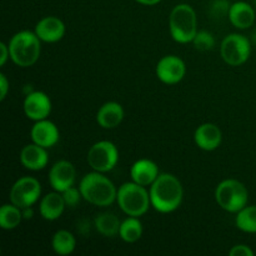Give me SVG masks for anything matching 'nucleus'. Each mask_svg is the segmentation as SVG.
<instances>
[{
    "label": "nucleus",
    "instance_id": "nucleus-17",
    "mask_svg": "<svg viewBox=\"0 0 256 256\" xmlns=\"http://www.w3.org/2000/svg\"><path fill=\"white\" fill-rule=\"evenodd\" d=\"M160 175L159 166L150 159H139L130 168V176L136 184L142 186H152V182Z\"/></svg>",
    "mask_w": 256,
    "mask_h": 256
},
{
    "label": "nucleus",
    "instance_id": "nucleus-23",
    "mask_svg": "<svg viewBox=\"0 0 256 256\" xmlns=\"http://www.w3.org/2000/svg\"><path fill=\"white\" fill-rule=\"evenodd\" d=\"M119 236L128 244H134L142 236V224L139 218L128 216L120 225Z\"/></svg>",
    "mask_w": 256,
    "mask_h": 256
},
{
    "label": "nucleus",
    "instance_id": "nucleus-5",
    "mask_svg": "<svg viewBox=\"0 0 256 256\" xmlns=\"http://www.w3.org/2000/svg\"><path fill=\"white\" fill-rule=\"evenodd\" d=\"M116 202L125 215L136 218L146 214L152 205L150 192L146 190V186L136 184L132 180L124 182L118 189Z\"/></svg>",
    "mask_w": 256,
    "mask_h": 256
},
{
    "label": "nucleus",
    "instance_id": "nucleus-26",
    "mask_svg": "<svg viewBox=\"0 0 256 256\" xmlns=\"http://www.w3.org/2000/svg\"><path fill=\"white\" fill-rule=\"evenodd\" d=\"M192 42L195 49L199 50V52H209V50L214 49L215 38L208 30H199Z\"/></svg>",
    "mask_w": 256,
    "mask_h": 256
},
{
    "label": "nucleus",
    "instance_id": "nucleus-4",
    "mask_svg": "<svg viewBox=\"0 0 256 256\" xmlns=\"http://www.w3.org/2000/svg\"><path fill=\"white\" fill-rule=\"evenodd\" d=\"M169 32L179 44H189L194 40L198 29V18L194 8L189 4H178L169 15Z\"/></svg>",
    "mask_w": 256,
    "mask_h": 256
},
{
    "label": "nucleus",
    "instance_id": "nucleus-31",
    "mask_svg": "<svg viewBox=\"0 0 256 256\" xmlns=\"http://www.w3.org/2000/svg\"><path fill=\"white\" fill-rule=\"evenodd\" d=\"M0 50H2V55H0V66H4L6 64L8 60L10 59V52L9 45L5 42H0Z\"/></svg>",
    "mask_w": 256,
    "mask_h": 256
},
{
    "label": "nucleus",
    "instance_id": "nucleus-27",
    "mask_svg": "<svg viewBox=\"0 0 256 256\" xmlns=\"http://www.w3.org/2000/svg\"><path fill=\"white\" fill-rule=\"evenodd\" d=\"M62 196H64L65 204L69 208H75L78 206V204L80 202V200L82 199V192H80L79 188L72 186L69 189H66L65 192H62Z\"/></svg>",
    "mask_w": 256,
    "mask_h": 256
},
{
    "label": "nucleus",
    "instance_id": "nucleus-11",
    "mask_svg": "<svg viewBox=\"0 0 256 256\" xmlns=\"http://www.w3.org/2000/svg\"><path fill=\"white\" fill-rule=\"evenodd\" d=\"M22 109H24L25 116L32 122L48 119L52 109V100L49 95L45 94L44 92L32 90L25 95Z\"/></svg>",
    "mask_w": 256,
    "mask_h": 256
},
{
    "label": "nucleus",
    "instance_id": "nucleus-19",
    "mask_svg": "<svg viewBox=\"0 0 256 256\" xmlns=\"http://www.w3.org/2000/svg\"><path fill=\"white\" fill-rule=\"evenodd\" d=\"M65 208H66V204H65L62 194L54 190L52 192H48L45 196L42 198L39 204V212L42 219L48 220V222H55L62 216Z\"/></svg>",
    "mask_w": 256,
    "mask_h": 256
},
{
    "label": "nucleus",
    "instance_id": "nucleus-14",
    "mask_svg": "<svg viewBox=\"0 0 256 256\" xmlns=\"http://www.w3.org/2000/svg\"><path fill=\"white\" fill-rule=\"evenodd\" d=\"M35 34L44 42H58L64 38L66 28L64 22L58 16H44L35 25Z\"/></svg>",
    "mask_w": 256,
    "mask_h": 256
},
{
    "label": "nucleus",
    "instance_id": "nucleus-33",
    "mask_svg": "<svg viewBox=\"0 0 256 256\" xmlns=\"http://www.w3.org/2000/svg\"><path fill=\"white\" fill-rule=\"evenodd\" d=\"M135 2L142 5H145V6H154V5L159 4L162 0H135Z\"/></svg>",
    "mask_w": 256,
    "mask_h": 256
},
{
    "label": "nucleus",
    "instance_id": "nucleus-18",
    "mask_svg": "<svg viewBox=\"0 0 256 256\" xmlns=\"http://www.w3.org/2000/svg\"><path fill=\"white\" fill-rule=\"evenodd\" d=\"M125 116L124 108L116 102H108L99 108L96 122L102 129H115L122 122Z\"/></svg>",
    "mask_w": 256,
    "mask_h": 256
},
{
    "label": "nucleus",
    "instance_id": "nucleus-16",
    "mask_svg": "<svg viewBox=\"0 0 256 256\" xmlns=\"http://www.w3.org/2000/svg\"><path fill=\"white\" fill-rule=\"evenodd\" d=\"M46 150L35 142L25 145L20 152V162L25 169L30 172H39L45 169L49 162V155Z\"/></svg>",
    "mask_w": 256,
    "mask_h": 256
},
{
    "label": "nucleus",
    "instance_id": "nucleus-3",
    "mask_svg": "<svg viewBox=\"0 0 256 256\" xmlns=\"http://www.w3.org/2000/svg\"><path fill=\"white\" fill-rule=\"evenodd\" d=\"M10 59L20 68L32 66L42 54V40L35 32L20 30L15 32L8 42Z\"/></svg>",
    "mask_w": 256,
    "mask_h": 256
},
{
    "label": "nucleus",
    "instance_id": "nucleus-22",
    "mask_svg": "<svg viewBox=\"0 0 256 256\" xmlns=\"http://www.w3.org/2000/svg\"><path fill=\"white\" fill-rule=\"evenodd\" d=\"M52 248L56 255L68 256L76 248V239L69 230H58L52 239Z\"/></svg>",
    "mask_w": 256,
    "mask_h": 256
},
{
    "label": "nucleus",
    "instance_id": "nucleus-34",
    "mask_svg": "<svg viewBox=\"0 0 256 256\" xmlns=\"http://www.w3.org/2000/svg\"><path fill=\"white\" fill-rule=\"evenodd\" d=\"M254 2H255V5H256V0H254Z\"/></svg>",
    "mask_w": 256,
    "mask_h": 256
},
{
    "label": "nucleus",
    "instance_id": "nucleus-6",
    "mask_svg": "<svg viewBox=\"0 0 256 256\" xmlns=\"http://www.w3.org/2000/svg\"><path fill=\"white\" fill-rule=\"evenodd\" d=\"M215 200L222 210L236 214L249 202V192L240 180L225 179L215 189Z\"/></svg>",
    "mask_w": 256,
    "mask_h": 256
},
{
    "label": "nucleus",
    "instance_id": "nucleus-2",
    "mask_svg": "<svg viewBox=\"0 0 256 256\" xmlns=\"http://www.w3.org/2000/svg\"><path fill=\"white\" fill-rule=\"evenodd\" d=\"M79 189L82 199L94 206L106 208L116 202V186L102 172L92 170V172L84 175L80 180Z\"/></svg>",
    "mask_w": 256,
    "mask_h": 256
},
{
    "label": "nucleus",
    "instance_id": "nucleus-7",
    "mask_svg": "<svg viewBox=\"0 0 256 256\" xmlns=\"http://www.w3.org/2000/svg\"><path fill=\"white\" fill-rule=\"evenodd\" d=\"M220 55L230 66H240L245 64L252 55V42L242 34H229L222 39Z\"/></svg>",
    "mask_w": 256,
    "mask_h": 256
},
{
    "label": "nucleus",
    "instance_id": "nucleus-20",
    "mask_svg": "<svg viewBox=\"0 0 256 256\" xmlns=\"http://www.w3.org/2000/svg\"><path fill=\"white\" fill-rule=\"evenodd\" d=\"M228 18L236 29L245 30L254 25L256 14L254 8L249 2H236L230 5Z\"/></svg>",
    "mask_w": 256,
    "mask_h": 256
},
{
    "label": "nucleus",
    "instance_id": "nucleus-32",
    "mask_svg": "<svg viewBox=\"0 0 256 256\" xmlns=\"http://www.w3.org/2000/svg\"><path fill=\"white\" fill-rule=\"evenodd\" d=\"M22 218H24L25 220L32 219V215H34V212H32V206L24 208V209H22Z\"/></svg>",
    "mask_w": 256,
    "mask_h": 256
},
{
    "label": "nucleus",
    "instance_id": "nucleus-12",
    "mask_svg": "<svg viewBox=\"0 0 256 256\" xmlns=\"http://www.w3.org/2000/svg\"><path fill=\"white\" fill-rule=\"evenodd\" d=\"M76 180L75 166L68 160H59L49 170V184L55 192H62L74 186Z\"/></svg>",
    "mask_w": 256,
    "mask_h": 256
},
{
    "label": "nucleus",
    "instance_id": "nucleus-8",
    "mask_svg": "<svg viewBox=\"0 0 256 256\" xmlns=\"http://www.w3.org/2000/svg\"><path fill=\"white\" fill-rule=\"evenodd\" d=\"M86 160L94 172L105 174L116 166L119 162V150L116 145L109 140H100L90 146Z\"/></svg>",
    "mask_w": 256,
    "mask_h": 256
},
{
    "label": "nucleus",
    "instance_id": "nucleus-9",
    "mask_svg": "<svg viewBox=\"0 0 256 256\" xmlns=\"http://www.w3.org/2000/svg\"><path fill=\"white\" fill-rule=\"evenodd\" d=\"M42 196V185L32 176H22L14 182L10 189V202L20 209L32 206Z\"/></svg>",
    "mask_w": 256,
    "mask_h": 256
},
{
    "label": "nucleus",
    "instance_id": "nucleus-29",
    "mask_svg": "<svg viewBox=\"0 0 256 256\" xmlns=\"http://www.w3.org/2000/svg\"><path fill=\"white\" fill-rule=\"evenodd\" d=\"M230 256H254L255 252L254 250L252 249L250 246L245 244H239V245H235L230 249L229 252Z\"/></svg>",
    "mask_w": 256,
    "mask_h": 256
},
{
    "label": "nucleus",
    "instance_id": "nucleus-13",
    "mask_svg": "<svg viewBox=\"0 0 256 256\" xmlns=\"http://www.w3.org/2000/svg\"><path fill=\"white\" fill-rule=\"evenodd\" d=\"M32 142L45 149H50L58 144L60 139V132L56 125L49 119H42L34 122V125L30 130Z\"/></svg>",
    "mask_w": 256,
    "mask_h": 256
},
{
    "label": "nucleus",
    "instance_id": "nucleus-15",
    "mask_svg": "<svg viewBox=\"0 0 256 256\" xmlns=\"http://www.w3.org/2000/svg\"><path fill=\"white\" fill-rule=\"evenodd\" d=\"M194 142L199 149L204 152H214L222 145V132L218 125L212 122H204L195 130Z\"/></svg>",
    "mask_w": 256,
    "mask_h": 256
},
{
    "label": "nucleus",
    "instance_id": "nucleus-10",
    "mask_svg": "<svg viewBox=\"0 0 256 256\" xmlns=\"http://www.w3.org/2000/svg\"><path fill=\"white\" fill-rule=\"evenodd\" d=\"M158 79L166 85H176L186 74V65L182 58L176 55H165L158 62L155 68Z\"/></svg>",
    "mask_w": 256,
    "mask_h": 256
},
{
    "label": "nucleus",
    "instance_id": "nucleus-21",
    "mask_svg": "<svg viewBox=\"0 0 256 256\" xmlns=\"http://www.w3.org/2000/svg\"><path fill=\"white\" fill-rule=\"evenodd\" d=\"M122 222L112 212H102L96 215L94 220V226L96 232L104 238H115L119 235Z\"/></svg>",
    "mask_w": 256,
    "mask_h": 256
},
{
    "label": "nucleus",
    "instance_id": "nucleus-25",
    "mask_svg": "<svg viewBox=\"0 0 256 256\" xmlns=\"http://www.w3.org/2000/svg\"><path fill=\"white\" fill-rule=\"evenodd\" d=\"M238 229L246 234H256V205H246L235 216Z\"/></svg>",
    "mask_w": 256,
    "mask_h": 256
},
{
    "label": "nucleus",
    "instance_id": "nucleus-28",
    "mask_svg": "<svg viewBox=\"0 0 256 256\" xmlns=\"http://www.w3.org/2000/svg\"><path fill=\"white\" fill-rule=\"evenodd\" d=\"M230 4L228 0H212L210 4V12L214 18H222L229 14Z\"/></svg>",
    "mask_w": 256,
    "mask_h": 256
},
{
    "label": "nucleus",
    "instance_id": "nucleus-1",
    "mask_svg": "<svg viewBox=\"0 0 256 256\" xmlns=\"http://www.w3.org/2000/svg\"><path fill=\"white\" fill-rule=\"evenodd\" d=\"M152 206L160 214H170L182 206L184 188L175 175L160 172L158 179L150 186Z\"/></svg>",
    "mask_w": 256,
    "mask_h": 256
},
{
    "label": "nucleus",
    "instance_id": "nucleus-24",
    "mask_svg": "<svg viewBox=\"0 0 256 256\" xmlns=\"http://www.w3.org/2000/svg\"><path fill=\"white\" fill-rule=\"evenodd\" d=\"M24 220L22 212L19 206L10 204H4L0 208V228L2 230H14Z\"/></svg>",
    "mask_w": 256,
    "mask_h": 256
},
{
    "label": "nucleus",
    "instance_id": "nucleus-30",
    "mask_svg": "<svg viewBox=\"0 0 256 256\" xmlns=\"http://www.w3.org/2000/svg\"><path fill=\"white\" fill-rule=\"evenodd\" d=\"M9 89H10V84L6 75H5L4 72H0V100H2V102L8 96Z\"/></svg>",
    "mask_w": 256,
    "mask_h": 256
}]
</instances>
